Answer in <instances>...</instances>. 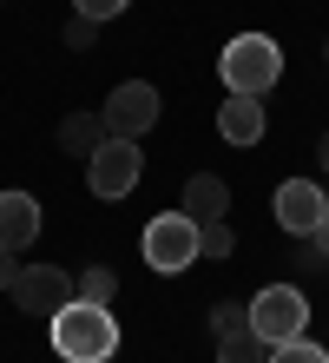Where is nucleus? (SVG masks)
Instances as JSON below:
<instances>
[{"label": "nucleus", "mask_w": 329, "mask_h": 363, "mask_svg": "<svg viewBox=\"0 0 329 363\" xmlns=\"http://www.w3.org/2000/svg\"><path fill=\"white\" fill-rule=\"evenodd\" d=\"M47 337H53L59 363H112L119 357V317H112V304L73 297V304H59L47 317Z\"/></svg>", "instance_id": "nucleus-1"}, {"label": "nucleus", "mask_w": 329, "mask_h": 363, "mask_svg": "<svg viewBox=\"0 0 329 363\" xmlns=\"http://www.w3.org/2000/svg\"><path fill=\"white\" fill-rule=\"evenodd\" d=\"M217 79L224 93H244V99H263L283 79V47L270 33H237L224 53H217Z\"/></svg>", "instance_id": "nucleus-2"}, {"label": "nucleus", "mask_w": 329, "mask_h": 363, "mask_svg": "<svg viewBox=\"0 0 329 363\" xmlns=\"http://www.w3.org/2000/svg\"><path fill=\"white\" fill-rule=\"evenodd\" d=\"M250 330L263 337V344H290V337H303V330H310V297H303L296 284H263L257 297H250Z\"/></svg>", "instance_id": "nucleus-3"}, {"label": "nucleus", "mask_w": 329, "mask_h": 363, "mask_svg": "<svg viewBox=\"0 0 329 363\" xmlns=\"http://www.w3.org/2000/svg\"><path fill=\"white\" fill-rule=\"evenodd\" d=\"M139 251H145V264L158 271V277L191 271V264H197V218H185V211H158V218L145 225Z\"/></svg>", "instance_id": "nucleus-4"}, {"label": "nucleus", "mask_w": 329, "mask_h": 363, "mask_svg": "<svg viewBox=\"0 0 329 363\" xmlns=\"http://www.w3.org/2000/svg\"><path fill=\"white\" fill-rule=\"evenodd\" d=\"M139 179H145L139 139H112V133H105V145L86 159V185H93V199H132Z\"/></svg>", "instance_id": "nucleus-5"}, {"label": "nucleus", "mask_w": 329, "mask_h": 363, "mask_svg": "<svg viewBox=\"0 0 329 363\" xmlns=\"http://www.w3.org/2000/svg\"><path fill=\"white\" fill-rule=\"evenodd\" d=\"M158 86L151 79H119L112 93H105V106H99V119H105V133L112 139H145L151 125H158Z\"/></svg>", "instance_id": "nucleus-6"}, {"label": "nucleus", "mask_w": 329, "mask_h": 363, "mask_svg": "<svg viewBox=\"0 0 329 363\" xmlns=\"http://www.w3.org/2000/svg\"><path fill=\"white\" fill-rule=\"evenodd\" d=\"M7 297L27 317H53L59 304H73V271H59V264H20V277H13Z\"/></svg>", "instance_id": "nucleus-7"}, {"label": "nucleus", "mask_w": 329, "mask_h": 363, "mask_svg": "<svg viewBox=\"0 0 329 363\" xmlns=\"http://www.w3.org/2000/svg\"><path fill=\"white\" fill-rule=\"evenodd\" d=\"M323 218H329V191L316 179H283L277 185V225L290 231V238H310Z\"/></svg>", "instance_id": "nucleus-8"}, {"label": "nucleus", "mask_w": 329, "mask_h": 363, "mask_svg": "<svg viewBox=\"0 0 329 363\" xmlns=\"http://www.w3.org/2000/svg\"><path fill=\"white\" fill-rule=\"evenodd\" d=\"M40 238V199L33 191H0V251H27Z\"/></svg>", "instance_id": "nucleus-9"}, {"label": "nucleus", "mask_w": 329, "mask_h": 363, "mask_svg": "<svg viewBox=\"0 0 329 363\" xmlns=\"http://www.w3.org/2000/svg\"><path fill=\"white\" fill-rule=\"evenodd\" d=\"M263 125H270L263 99H244V93H231L224 106H217V139H224V145H257V139H263Z\"/></svg>", "instance_id": "nucleus-10"}, {"label": "nucleus", "mask_w": 329, "mask_h": 363, "mask_svg": "<svg viewBox=\"0 0 329 363\" xmlns=\"http://www.w3.org/2000/svg\"><path fill=\"white\" fill-rule=\"evenodd\" d=\"M178 211H185V218H197V225L224 218V211H231V185H224V179H211V172H197V179H185Z\"/></svg>", "instance_id": "nucleus-11"}, {"label": "nucleus", "mask_w": 329, "mask_h": 363, "mask_svg": "<svg viewBox=\"0 0 329 363\" xmlns=\"http://www.w3.org/2000/svg\"><path fill=\"white\" fill-rule=\"evenodd\" d=\"M59 145H66L73 159H93L99 145H105V119H99V113H73V119L59 125Z\"/></svg>", "instance_id": "nucleus-12"}, {"label": "nucleus", "mask_w": 329, "mask_h": 363, "mask_svg": "<svg viewBox=\"0 0 329 363\" xmlns=\"http://www.w3.org/2000/svg\"><path fill=\"white\" fill-rule=\"evenodd\" d=\"M73 297H86V304H112V297H119L112 264H86V271H73Z\"/></svg>", "instance_id": "nucleus-13"}, {"label": "nucleus", "mask_w": 329, "mask_h": 363, "mask_svg": "<svg viewBox=\"0 0 329 363\" xmlns=\"http://www.w3.org/2000/svg\"><path fill=\"white\" fill-rule=\"evenodd\" d=\"M217 363H270V344L257 330H237V337H217Z\"/></svg>", "instance_id": "nucleus-14"}, {"label": "nucleus", "mask_w": 329, "mask_h": 363, "mask_svg": "<svg viewBox=\"0 0 329 363\" xmlns=\"http://www.w3.org/2000/svg\"><path fill=\"white\" fill-rule=\"evenodd\" d=\"M231 251H237V231H231V218L197 225V258H231Z\"/></svg>", "instance_id": "nucleus-15"}, {"label": "nucleus", "mask_w": 329, "mask_h": 363, "mask_svg": "<svg viewBox=\"0 0 329 363\" xmlns=\"http://www.w3.org/2000/svg\"><path fill=\"white\" fill-rule=\"evenodd\" d=\"M270 363H329V350L316 344L310 330H303V337H290V344H277V350H270Z\"/></svg>", "instance_id": "nucleus-16"}, {"label": "nucleus", "mask_w": 329, "mask_h": 363, "mask_svg": "<svg viewBox=\"0 0 329 363\" xmlns=\"http://www.w3.org/2000/svg\"><path fill=\"white\" fill-rule=\"evenodd\" d=\"M250 330V311L244 304H211V337H237Z\"/></svg>", "instance_id": "nucleus-17"}, {"label": "nucleus", "mask_w": 329, "mask_h": 363, "mask_svg": "<svg viewBox=\"0 0 329 363\" xmlns=\"http://www.w3.org/2000/svg\"><path fill=\"white\" fill-rule=\"evenodd\" d=\"M132 7V0H73V13H86V20H99V27H105V20H119Z\"/></svg>", "instance_id": "nucleus-18"}, {"label": "nucleus", "mask_w": 329, "mask_h": 363, "mask_svg": "<svg viewBox=\"0 0 329 363\" xmlns=\"http://www.w3.org/2000/svg\"><path fill=\"white\" fill-rule=\"evenodd\" d=\"M303 264H329V218L310 231V238H303Z\"/></svg>", "instance_id": "nucleus-19"}, {"label": "nucleus", "mask_w": 329, "mask_h": 363, "mask_svg": "<svg viewBox=\"0 0 329 363\" xmlns=\"http://www.w3.org/2000/svg\"><path fill=\"white\" fill-rule=\"evenodd\" d=\"M93 40H99V20H86V13L66 20V47H93Z\"/></svg>", "instance_id": "nucleus-20"}, {"label": "nucleus", "mask_w": 329, "mask_h": 363, "mask_svg": "<svg viewBox=\"0 0 329 363\" xmlns=\"http://www.w3.org/2000/svg\"><path fill=\"white\" fill-rule=\"evenodd\" d=\"M13 277H20V251H0V291H13Z\"/></svg>", "instance_id": "nucleus-21"}, {"label": "nucleus", "mask_w": 329, "mask_h": 363, "mask_svg": "<svg viewBox=\"0 0 329 363\" xmlns=\"http://www.w3.org/2000/svg\"><path fill=\"white\" fill-rule=\"evenodd\" d=\"M316 165H323V172H329V133L316 139Z\"/></svg>", "instance_id": "nucleus-22"}]
</instances>
